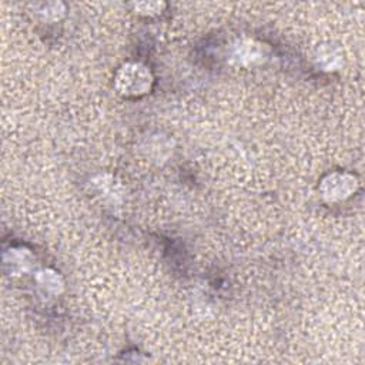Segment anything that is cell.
Segmentation results:
<instances>
[{"label": "cell", "instance_id": "cell-1", "mask_svg": "<svg viewBox=\"0 0 365 365\" xmlns=\"http://www.w3.org/2000/svg\"><path fill=\"white\" fill-rule=\"evenodd\" d=\"M153 75L141 63L123 65L114 77V87L126 97H140L147 94L153 87Z\"/></svg>", "mask_w": 365, "mask_h": 365}, {"label": "cell", "instance_id": "cell-2", "mask_svg": "<svg viewBox=\"0 0 365 365\" xmlns=\"http://www.w3.org/2000/svg\"><path fill=\"white\" fill-rule=\"evenodd\" d=\"M358 186L354 175L347 173H332L322 178L320 185L321 196L328 203H338L351 197Z\"/></svg>", "mask_w": 365, "mask_h": 365}, {"label": "cell", "instance_id": "cell-3", "mask_svg": "<svg viewBox=\"0 0 365 365\" xmlns=\"http://www.w3.org/2000/svg\"><path fill=\"white\" fill-rule=\"evenodd\" d=\"M264 56H266L264 45L250 39L239 40L231 50V60L236 65H241V66H250V65L258 63L263 60Z\"/></svg>", "mask_w": 365, "mask_h": 365}, {"label": "cell", "instance_id": "cell-4", "mask_svg": "<svg viewBox=\"0 0 365 365\" xmlns=\"http://www.w3.org/2000/svg\"><path fill=\"white\" fill-rule=\"evenodd\" d=\"M315 62L324 72L338 70L344 62L342 52L332 43H324L315 52Z\"/></svg>", "mask_w": 365, "mask_h": 365}, {"label": "cell", "instance_id": "cell-5", "mask_svg": "<svg viewBox=\"0 0 365 365\" xmlns=\"http://www.w3.org/2000/svg\"><path fill=\"white\" fill-rule=\"evenodd\" d=\"M33 263V256L26 249H12L5 254V267L12 276L26 273Z\"/></svg>", "mask_w": 365, "mask_h": 365}, {"label": "cell", "instance_id": "cell-6", "mask_svg": "<svg viewBox=\"0 0 365 365\" xmlns=\"http://www.w3.org/2000/svg\"><path fill=\"white\" fill-rule=\"evenodd\" d=\"M36 281L39 287L48 294H59L63 290L62 277L53 270H42L36 276Z\"/></svg>", "mask_w": 365, "mask_h": 365}, {"label": "cell", "instance_id": "cell-7", "mask_svg": "<svg viewBox=\"0 0 365 365\" xmlns=\"http://www.w3.org/2000/svg\"><path fill=\"white\" fill-rule=\"evenodd\" d=\"M137 12H144L146 15H153V13H158L161 12V9L164 8V4H137L134 5Z\"/></svg>", "mask_w": 365, "mask_h": 365}]
</instances>
